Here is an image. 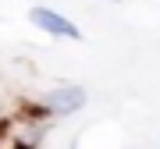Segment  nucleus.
<instances>
[{
	"instance_id": "nucleus-1",
	"label": "nucleus",
	"mask_w": 160,
	"mask_h": 149,
	"mask_svg": "<svg viewBox=\"0 0 160 149\" xmlns=\"http://www.w3.org/2000/svg\"><path fill=\"white\" fill-rule=\"evenodd\" d=\"M29 22L39 32L53 36V39H82V29L71 22V18H64L61 11H53V7H32V11H29Z\"/></svg>"
},
{
	"instance_id": "nucleus-2",
	"label": "nucleus",
	"mask_w": 160,
	"mask_h": 149,
	"mask_svg": "<svg viewBox=\"0 0 160 149\" xmlns=\"http://www.w3.org/2000/svg\"><path fill=\"white\" fill-rule=\"evenodd\" d=\"M86 107V89L82 85H57L46 96V110H50V117H68L75 110Z\"/></svg>"
},
{
	"instance_id": "nucleus-3",
	"label": "nucleus",
	"mask_w": 160,
	"mask_h": 149,
	"mask_svg": "<svg viewBox=\"0 0 160 149\" xmlns=\"http://www.w3.org/2000/svg\"><path fill=\"white\" fill-rule=\"evenodd\" d=\"M11 149H29V146H11Z\"/></svg>"
},
{
	"instance_id": "nucleus-4",
	"label": "nucleus",
	"mask_w": 160,
	"mask_h": 149,
	"mask_svg": "<svg viewBox=\"0 0 160 149\" xmlns=\"http://www.w3.org/2000/svg\"><path fill=\"white\" fill-rule=\"evenodd\" d=\"M110 4H118V0H110Z\"/></svg>"
},
{
	"instance_id": "nucleus-5",
	"label": "nucleus",
	"mask_w": 160,
	"mask_h": 149,
	"mask_svg": "<svg viewBox=\"0 0 160 149\" xmlns=\"http://www.w3.org/2000/svg\"><path fill=\"white\" fill-rule=\"evenodd\" d=\"M68 149H75V146H68Z\"/></svg>"
}]
</instances>
